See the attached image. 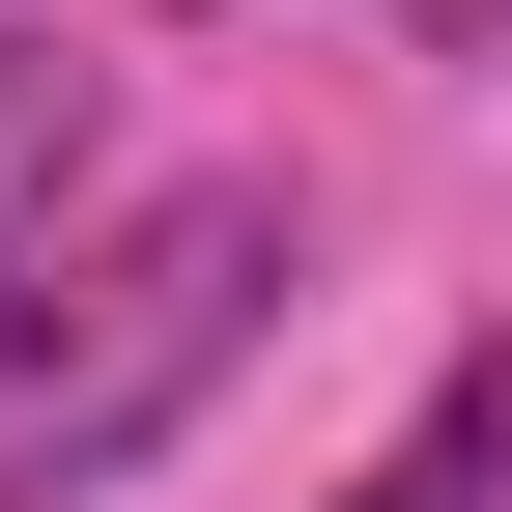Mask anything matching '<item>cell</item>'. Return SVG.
I'll return each mask as SVG.
<instances>
[{
	"mask_svg": "<svg viewBox=\"0 0 512 512\" xmlns=\"http://www.w3.org/2000/svg\"><path fill=\"white\" fill-rule=\"evenodd\" d=\"M313 285V228H285V171H171V200H114L57 285H0V512H86V484H143L171 427L256 370V313Z\"/></svg>",
	"mask_w": 512,
	"mask_h": 512,
	"instance_id": "cell-1",
	"label": "cell"
},
{
	"mask_svg": "<svg viewBox=\"0 0 512 512\" xmlns=\"http://www.w3.org/2000/svg\"><path fill=\"white\" fill-rule=\"evenodd\" d=\"M399 29H427V57H512V0H399Z\"/></svg>",
	"mask_w": 512,
	"mask_h": 512,
	"instance_id": "cell-4",
	"label": "cell"
},
{
	"mask_svg": "<svg viewBox=\"0 0 512 512\" xmlns=\"http://www.w3.org/2000/svg\"><path fill=\"white\" fill-rule=\"evenodd\" d=\"M171 29H228V0H171Z\"/></svg>",
	"mask_w": 512,
	"mask_h": 512,
	"instance_id": "cell-5",
	"label": "cell"
},
{
	"mask_svg": "<svg viewBox=\"0 0 512 512\" xmlns=\"http://www.w3.org/2000/svg\"><path fill=\"white\" fill-rule=\"evenodd\" d=\"M86 143H114V57H57V29H0V285L57 256V200H86Z\"/></svg>",
	"mask_w": 512,
	"mask_h": 512,
	"instance_id": "cell-2",
	"label": "cell"
},
{
	"mask_svg": "<svg viewBox=\"0 0 512 512\" xmlns=\"http://www.w3.org/2000/svg\"><path fill=\"white\" fill-rule=\"evenodd\" d=\"M342 512H512V342H456V370H427V399H399V456H370Z\"/></svg>",
	"mask_w": 512,
	"mask_h": 512,
	"instance_id": "cell-3",
	"label": "cell"
}]
</instances>
